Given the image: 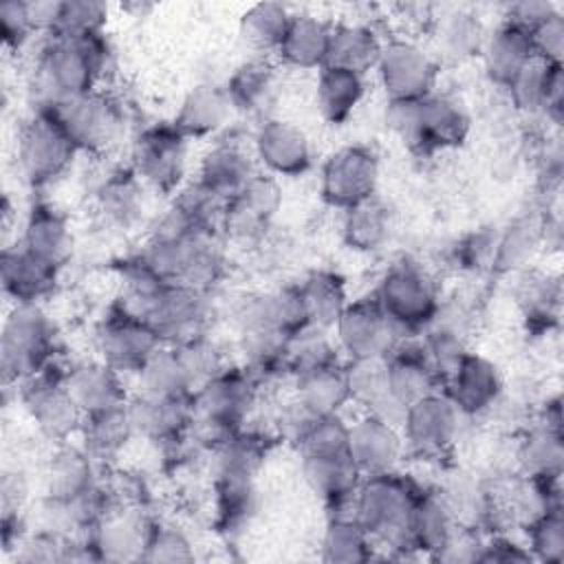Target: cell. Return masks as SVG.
I'll return each instance as SVG.
<instances>
[{
  "instance_id": "cell-25",
  "label": "cell",
  "mask_w": 564,
  "mask_h": 564,
  "mask_svg": "<svg viewBox=\"0 0 564 564\" xmlns=\"http://www.w3.org/2000/svg\"><path fill=\"white\" fill-rule=\"evenodd\" d=\"M348 454L361 478L397 469L405 454L399 425L379 414L364 412L348 423Z\"/></svg>"
},
{
  "instance_id": "cell-39",
  "label": "cell",
  "mask_w": 564,
  "mask_h": 564,
  "mask_svg": "<svg viewBox=\"0 0 564 564\" xmlns=\"http://www.w3.org/2000/svg\"><path fill=\"white\" fill-rule=\"evenodd\" d=\"M223 86L234 112L245 117H260L262 121L269 117L267 112L275 101V68L264 57H251L238 64Z\"/></svg>"
},
{
  "instance_id": "cell-14",
  "label": "cell",
  "mask_w": 564,
  "mask_h": 564,
  "mask_svg": "<svg viewBox=\"0 0 564 564\" xmlns=\"http://www.w3.org/2000/svg\"><path fill=\"white\" fill-rule=\"evenodd\" d=\"M463 419L443 390L416 399L405 408L399 423L405 452L425 460L449 456L458 441Z\"/></svg>"
},
{
  "instance_id": "cell-2",
  "label": "cell",
  "mask_w": 564,
  "mask_h": 564,
  "mask_svg": "<svg viewBox=\"0 0 564 564\" xmlns=\"http://www.w3.org/2000/svg\"><path fill=\"white\" fill-rule=\"evenodd\" d=\"M110 68L112 46L106 33L44 37L33 66V108L99 90Z\"/></svg>"
},
{
  "instance_id": "cell-43",
  "label": "cell",
  "mask_w": 564,
  "mask_h": 564,
  "mask_svg": "<svg viewBox=\"0 0 564 564\" xmlns=\"http://www.w3.org/2000/svg\"><path fill=\"white\" fill-rule=\"evenodd\" d=\"M366 97V75L348 68L330 66L317 70L315 82V108L319 117L330 126L346 123Z\"/></svg>"
},
{
  "instance_id": "cell-47",
  "label": "cell",
  "mask_w": 564,
  "mask_h": 564,
  "mask_svg": "<svg viewBox=\"0 0 564 564\" xmlns=\"http://www.w3.org/2000/svg\"><path fill=\"white\" fill-rule=\"evenodd\" d=\"M383 42L386 40L379 37L375 26H370L366 22L333 24L326 64L348 68L359 75H368L377 66Z\"/></svg>"
},
{
  "instance_id": "cell-33",
  "label": "cell",
  "mask_w": 564,
  "mask_h": 564,
  "mask_svg": "<svg viewBox=\"0 0 564 564\" xmlns=\"http://www.w3.org/2000/svg\"><path fill=\"white\" fill-rule=\"evenodd\" d=\"M300 474L326 507L352 496L361 482L348 449H302Z\"/></svg>"
},
{
  "instance_id": "cell-18",
  "label": "cell",
  "mask_w": 564,
  "mask_h": 564,
  "mask_svg": "<svg viewBox=\"0 0 564 564\" xmlns=\"http://www.w3.org/2000/svg\"><path fill=\"white\" fill-rule=\"evenodd\" d=\"M330 330L346 361L386 357L403 339L372 295L350 300Z\"/></svg>"
},
{
  "instance_id": "cell-51",
  "label": "cell",
  "mask_w": 564,
  "mask_h": 564,
  "mask_svg": "<svg viewBox=\"0 0 564 564\" xmlns=\"http://www.w3.org/2000/svg\"><path fill=\"white\" fill-rule=\"evenodd\" d=\"M295 397L315 414H339L350 403L346 361L293 377Z\"/></svg>"
},
{
  "instance_id": "cell-52",
  "label": "cell",
  "mask_w": 564,
  "mask_h": 564,
  "mask_svg": "<svg viewBox=\"0 0 564 564\" xmlns=\"http://www.w3.org/2000/svg\"><path fill=\"white\" fill-rule=\"evenodd\" d=\"M487 29L478 13L456 7L436 18V46L443 57L465 62L480 57Z\"/></svg>"
},
{
  "instance_id": "cell-22",
  "label": "cell",
  "mask_w": 564,
  "mask_h": 564,
  "mask_svg": "<svg viewBox=\"0 0 564 564\" xmlns=\"http://www.w3.org/2000/svg\"><path fill=\"white\" fill-rule=\"evenodd\" d=\"M154 518L137 505L117 502L88 533L99 562H137L143 560Z\"/></svg>"
},
{
  "instance_id": "cell-45",
  "label": "cell",
  "mask_w": 564,
  "mask_h": 564,
  "mask_svg": "<svg viewBox=\"0 0 564 564\" xmlns=\"http://www.w3.org/2000/svg\"><path fill=\"white\" fill-rule=\"evenodd\" d=\"M240 366L258 381L260 388L267 383L291 379V339L273 333H238Z\"/></svg>"
},
{
  "instance_id": "cell-16",
  "label": "cell",
  "mask_w": 564,
  "mask_h": 564,
  "mask_svg": "<svg viewBox=\"0 0 564 564\" xmlns=\"http://www.w3.org/2000/svg\"><path fill=\"white\" fill-rule=\"evenodd\" d=\"M377 183L379 156L364 143H348L333 150L319 170L322 200L339 212L375 196Z\"/></svg>"
},
{
  "instance_id": "cell-6",
  "label": "cell",
  "mask_w": 564,
  "mask_h": 564,
  "mask_svg": "<svg viewBox=\"0 0 564 564\" xmlns=\"http://www.w3.org/2000/svg\"><path fill=\"white\" fill-rule=\"evenodd\" d=\"M370 295L401 337H419L436 319L443 302L432 271L405 256L388 264Z\"/></svg>"
},
{
  "instance_id": "cell-20",
  "label": "cell",
  "mask_w": 564,
  "mask_h": 564,
  "mask_svg": "<svg viewBox=\"0 0 564 564\" xmlns=\"http://www.w3.org/2000/svg\"><path fill=\"white\" fill-rule=\"evenodd\" d=\"M251 152L264 174L275 178H297L313 165V148L308 134L293 121L280 117H267L258 121Z\"/></svg>"
},
{
  "instance_id": "cell-36",
  "label": "cell",
  "mask_w": 564,
  "mask_h": 564,
  "mask_svg": "<svg viewBox=\"0 0 564 564\" xmlns=\"http://www.w3.org/2000/svg\"><path fill=\"white\" fill-rule=\"evenodd\" d=\"M18 242L22 247H26L29 251H33L35 256H40L57 267H64L73 251L70 220L53 203L37 198L31 203V207L24 216L22 236Z\"/></svg>"
},
{
  "instance_id": "cell-4",
  "label": "cell",
  "mask_w": 564,
  "mask_h": 564,
  "mask_svg": "<svg viewBox=\"0 0 564 564\" xmlns=\"http://www.w3.org/2000/svg\"><path fill=\"white\" fill-rule=\"evenodd\" d=\"M427 485L399 469L361 478L355 491L357 522L388 549L390 557L412 560L408 549V524L412 509Z\"/></svg>"
},
{
  "instance_id": "cell-27",
  "label": "cell",
  "mask_w": 564,
  "mask_h": 564,
  "mask_svg": "<svg viewBox=\"0 0 564 564\" xmlns=\"http://www.w3.org/2000/svg\"><path fill=\"white\" fill-rule=\"evenodd\" d=\"M564 441H562V401L546 399L535 423L524 432L518 445V463L524 476L562 478Z\"/></svg>"
},
{
  "instance_id": "cell-3",
  "label": "cell",
  "mask_w": 564,
  "mask_h": 564,
  "mask_svg": "<svg viewBox=\"0 0 564 564\" xmlns=\"http://www.w3.org/2000/svg\"><path fill=\"white\" fill-rule=\"evenodd\" d=\"M386 123L419 156L454 150L467 141L471 130V117L465 104L438 90L421 99L388 101Z\"/></svg>"
},
{
  "instance_id": "cell-1",
  "label": "cell",
  "mask_w": 564,
  "mask_h": 564,
  "mask_svg": "<svg viewBox=\"0 0 564 564\" xmlns=\"http://www.w3.org/2000/svg\"><path fill=\"white\" fill-rule=\"evenodd\" d=\"M139 258L165 282L212 293L227 273L225 238L218 229H196L170 207L156 218Z\"/></svg>"
},
{
  "instance_id": "cell-54",
  "label": "cell",
  "mask_w": 564,
  "mask_h": 564,
  "mask_svg": "<svg viewBox=\"0 0 564 564\" xmlns=\"http://www.w3.org/2000/svg\"><path fill=\"white\" fill-rule=\"evenodd\" d=\"M379 544L357 522L348 518L326 520L319 542V557L330 564H361L377 557Z\"/></svg>"
},
{
  "instance_id": "cell-56",
  "label": "cell",
  "mask_w": 564,
  "mask_h": 564,
  "mask_svg": "<svg viewBox=\"0 0 564 564\" xmlns=\"http://www.w3.org/2000/svg\"><path fill=\"white\" fill-rule=\"evenodd\" d=\"M194 557V544L181 527L161 520L154 522L143 562H192Z\"/></svg>"
},
{
  "instance_id": "cell-55",
  "label": "cell",
  "mask_w": 564,
  "mask_h": 564,
  "mask_svg": "<svg viewBox=\"0 0 564 564\" xmlns=\"http://www.w3.org/2000/svg\"><path fill=\"white\" fill-rule=\"evenodd\" d=\"M524 538L533 562L560 564L564 560V507L553 505L524 522Z\"/></svg>"
},
{
  "instance_id": "cell-10",
  "label": "cell",
  "mask_w": 564,
  "mask_h": 564,
  "mask_svg": "<svg viewBox=\"0 0 564 564\" xmlns=\"http://www.w3.org/2000/svg\"><path fill=\"white\" fill-rule=\"evenodd\" d=\"M77 154L75 143L46 110L33 108L20 126L15 159L20 176L29 187L42 189L62 178Z\"/></svg>"
},
{
  "instance_id": "cell-34",
  "label": "cell",
  "mask_w": 564,
  "mask_h": 564,
  "mask_svg": "<svg viewBox=\"0 0 564 564\" xmlns=\"http://www.w3.org/2000/svg\"><path fill=\"white\" fill-rule=\"evenodd\" d=\"M234 108L223 84L203 82L192 86L178 104L172 123L189 139H216L234 117Z\"/></svg>"
},
{
  "instance_id": "cell-46",
  "label": "cell",
  "mask_w": 564,
  "mask_h": 564,
  "mask_svg": "<svg viewBox=\"0 0 564 564\" xmlns=\"http://www.w3.org/2000/svg\"><path fill=\"white\" fill-rule=\"evenodd\" d=\"M346 377L352 403L361 405L364 412L379 414L397 425L401 423L403 410L390 399L383 357L346 361Z\"/></svg>"
},
{
  "instance_id": "cell-19",
  "label": "cell",
  "mask_w": 564,
  "mask_h": 564,
  "mask_svg": "<svg viewBox=\"0 0 564 564\" xmlns=\"http://www.w3.org/2000/svg\"><path fill=\"white\" fill-rule=\"evenodd\" d=\"M234 322L238 333H273L286 339L311 328L295 282L242 295L234 306Z\"/></svg>"
},
{
  "instance_id": "cell-41",
  "label": "cell",
  "mask_w": 564,
  "mask_h": 564,
  "mask_svg": "<svg viewBox=\"0 0 564 564\" xmlns=\"http://www.w3.org/2000/svg\"><path fill=\"white\" fill-rule=\"evenodd\" d=\"M97 482V460L82 445L59 443L44 469V498L70 500Z\"/></svg>"
},
{
  "instance_id": "cell-28",
  "label": "cell",
  "mask_w": 564,
  "mask_h": 564,
  "mask_svg": "<svg viewBox=\"0 0 564 564\" xmlns=\"http://www.w3.org/2000/svg\"><path fill=\"white\" fill-rule=\"evenodd\" d=\"M456 535L458 522L443 491L436 487H425L408 524V549L412 557L443 560Z\"/></svg>"
},
{
  "instance_id": "cell-24",
  "label": "cell",
  "mask_w": 564,
  "mask_h": 564,
  "mask_svg": "<svg viewBox=\"0 0 564 564\" xmlns=\"http://www.w3.org/2000/svg\"><path fill=\"white\" fill-rule=\"evenodd\" d=\"M128 410L137 436H143L156 447L176 445L192 436V397H156L137 392L130 397Z\"/></svg>"
},
{
  "instance_id": "cell-21",
  "label": "cell",
  "mask_w": 564,
  "mask_h": 564,
  "mask_svg": "<svg viewBox=\"0 0 564 564\" xmlns=\"http://www.w3.org/2000/svg\"><path fill=\"white\" fill-rule=\"evenodd\" d=\"M511 108L524 117H538L555 128L564 119V70L562 64L531 57L507 84Z\"/></svg>"
},
{
  "instance_id": "cell-58",
  "label": "cell",
  "mask_w": 564,
  "mask_h": 564,
  "mask_svg": "<svg viewBox=\"0 0 564 564\" xmlns=\"http://www.w3.org/2000/svg\"><path fill=\"white\" fill-rule=\"evenodd\" d=\"M319 416L322 414H315L308 405H304L297 397H293L278 410L271 427L280 443H286L297 449Z\"/></svg>"
},
{
  "instance_id": "cell-8",
  "label": "cell",
  "mask_w": 564,
  "mask_h": 564,
  "mask_svg": "<svg viewBox=\"0 0 564 564\" xmlns=\"http://www.w3.org/2000/svg\"><path fill=\"white\" fill-rule=\"evenodd\" d=\"M35 108L46 110L62 126L75 148L86 154L108 152L126 128V106L106 88Z\"/></svg>"
},
{
  "instance_id": "cell-15",
  "label": "cell",
  "mask_w": 564,
  "mask_h": 564,
  "mask_svg": "<svg viewBox=\"0 0 564 564\" xmlns=\"http://www.w3.org/2000/svg\"><path fill=\"white\" fill-rule=\"evenodd\" d=\"M375 73L388 101L421 99L436 90L438 62L419 42L390 37L383 42Z\"/></svg>"
},
{
  "instance_id": "cell-11",
  "label": "cell",
  "mask_w": 564,
  "mask_h": 564,
  "mask_svg": "<svg viewBox=\"0 0 564 564\" xmlns=\"http://www.w3.org/2000/svg\"><path fill=\"white\" fill-rule=\"evenodd\" d=\"M20 401L42 436L55 443H66L79 432L84 414L66 388V366L53 361L42 372L18 383Z\"/></svg>"
},
{
  "instance_id": "cell-57",
  "label": "cell",
  "mask_w": 564,
  "mask_h": 564,
  "mask_svg": "<svg viewBox=\"0 0 564 564\" xmlns=\"http://www.w3.org/2000/svg\"><path fill=\"white\" fill-rule=\"evenodd\" d=\"M498 231L494 229H474L465 234L452 249V262L460 271H482L491 269L494 249Z\"/></svg>"
},
{
  "instance_id": "cell-60",
  "label": "cell",
  "mask_w": 564,
  "mask_h": 564,
  "mask_svg": "<svg viewBox=\"0 0 564 564\" xmlns=\"http://www.w3.org/2000/svg\"><path fill=\"white\" fill-rule=\"evenodd\" d=\"M533 53L546 62L562 64L564 57V13L557 9L538 22L531 31Z\"/></svg>"
},
{
  "instance_id": "cell-35",
  "label": "cell",
  "mask_w": 564,
  "mask_h": 564,
  "mask_svg": "<svg viewBox=\"0 0 564 564\" xmlns=\"http://www.w3.org/2000/svg\"><path fill=\"white\" fill-rule=\"evenodd\" d=\"M549 218V207L522 212L502 231H498L489 271L500 275L522 271L531 262L535 251L546 247Z\"/></svg>"
},
{
  "instance_id": "cell-53",
  "label": "cell",
  "mask_w": 564,
  "mask_h": 564,
  "mask_svg": "<svg viewBox=\"0 0 564 564\" xmlns=\"http://www.w3.org/2000/svg\"><path fill=\"white\" fill-rule=\"evenodd\" d=\"M291 18H293V11L286 4L258 2L240 15V24H238L240 40L258 57L275 53L289 29Z\"/></svg>"
},
{
  "instance_id": "cell-49",
  "label": "cell",
  "mask_w": 564,
  "mask_h": 564,
  "mask_svg": "<svg viewBox=\"0 0 564 564\" xmlns=\"http://www.w3.org/2000/svg\"><path fill=\"white\" fill-rule=\"evenodd\" d=\"M392 231L390 209L383 200L375 196L344 209L341 218V240L348 249L357 253L379 251Z\"/></svg>"
},
{
  "instance_id": "cell-59",
  "label": "cell",
  "mask_w": 564,
  "mask_h": 564,
  "mask_svg": "<svg viewBox=\"0 0 564 564\" xmlns=\"http://www.w3.org/2000/svg\"><path fill=\"white\" fill-rule=\"evenodd\" d=\"M37 33L31 18V2L7 0L0 4V35L9 51H22Z\"/></svg>"
},
{
  "instance_id": "cell-23",
  "label": "cell",
  "mask_w": 564,
  "mask_h": 564,
  "mask_svg": "<svg viewBox=\"0 0 564 564\" xmlns=\"http://www.w3.org/2000/svg\"><path fill=\"white\" fill-rule=\"evenodd\" d=\"M441 390L465 419L491 412L505 390L500 368L480 352L467 350L456 368L445 377Z\"/></svg>"
},
{
  "instance_id": "cell-31",
  "label": "cell",
  "mask_w": 564,
  "mask_h": 564,
  "mask_svg": "<svg viewBox=\"0 0 564 564\" xmlns=\"http://www.w3.org/2000/svg\"><path fill=\"white\" fill-rule=\"evenodd\" d=\"M66 388L84 416L126 405L130 401L123 375L99 357L66 366Z\"/></svg>"
},
{
  "instance_id": "cell-32",
  "label": "cell",
  "mask_w": 564,
  "mask_h": 564,
  "mask_svg": "<svg viewBox=\"0 0 564 564\" xmlns=\"http://www.w3.org/2000/svg\"><path fill=\"white\" fill-rule=\"evenodd\" d=\"M143 194L145 185L128 163L110 167L93 189L95 212L110 229L128 231L143 214Z\"/></svg>"
},
{
  "instance_id": "cell-17",
  "label": "cell",
  "mask_w": 564,
  "mask_h": 564,
  "mask_svg": "<svg viewBox=\"0 0 564 564\" xmlns=\"http://www.w3.org/2000/svg\"><path fill=\"white\" fill-rule=\"evenodd\" d=\"M282 205V189L275 176L256 172L253 178L225 203L220 234L238 245H258L264 240Z\"/></svg>"
},
{
  "instance_id": "cell-5",
  "label": "cell",
  "mask_w": 564,
  "mask_h": 564,
  "mask_svg": "<svg viewBox=\"0 0 564 564\" xmlns=\"http://www.w3.org/2000/svg\"><path fill=\"white\" fill-rule=\"evenodd\" d=\"M260 390L258 381L238 361L227 364L192 394V436H198V443L212 449L225 436L245 427L251 421Z\"/></svg>"
},
{
  "instance_id": "cell-7",
  "label": "cell",
  "mask_w": 564,
  "mask_h": 564,
  "mask_svg": "<svg viewBox=\"0 0 564 564\" xmlns=\"http://www.w3.org/2000/svg\"><path fill=\"white\" fill-rule=\"evenodd\" d=\"M57 359V330L42 304H13L0 335L4 383H22Z\"/></svg>"
},
{
  "instance_id": "cell-40",
  "label": "cell",
  "mask_w": 564,
  "mask_h": 564,
  "mask_svg": "<svg viewBox=\"0 0 564 564\" xmlns=\"http://www.w3.org/2000/svg\"><path fill=\"white\" fill-rule=\"evenodd\" d=\"M516 304L520 308V315L529 333H535V335L549 333L560 322V306H562L560 278L538 269L518 271Z\"/></svg>"
},
{
  "instance_id": "cell-9",
  "label": "cell",
  "mask_w": 564,
  "mask_h": 564,
  "mask_svg": "<svg viewBox=\"0 0 564 564\" xmlns=\"http://www.w3.org/2000/svg\"><path fill=\"white\" fill-rule=\"evenodd\" d=\"M189 143L172 121L143 126L130 141L128 165L145 189L174 196L187 183Z\"/></svg>"
},
{
  "instance_id": "cell-29",
  "label": "cell",
  "mask_w": 564,
  "mask_h": 564,
  "mask_svg": "<svg viewBox=\"0 0 564 564\" xmlns=\"http://www.w3.org/2000/svg\"><path fill=\"white\" fill-rule=\"evenodd\" d=\"M62 267L35 256L20 242L4 247L0 256V280L13 304H40L57 289Z\"/></svg>"
},
{
  "instance_id": "cell-44",
  "label": "cell",
  "mask_w": 564,
  "mask_h": 564,
  "mask_svg": "<svg viewBox=\"0 0 564 564\" xmlns=\"http://www.w3.org/2000/svg\"><path fill=\"white\" fill-rule=\"evenodd\" d=\"M308 326L317 330H330L346 308L348 286L341 273L333 269H315L295 282Z\"/></svg>"
},
{
  "instance_id": "cell-30",
  "label": "cell",
  "mask_w": 564,
  "mask_h": 564,
  "mask_svg": "<svg viewBox=\"0 0 564 564\" xmlns=\"http://www.w3.org/2000/svg\"><path fill=\"white\" fill-rule=\"evenodd\" d=\"M383 359L390 399L403 412L416 399L441 390V379L434 372L419 337L399 339Z\"/></svg>"
},
{
  "instance_id": "cell-50",
  "label": "cell",
  "mask_w": 564,
  "mask_h": 564,
  "mask_svg": "<svg viewBox=\"0 0 564 564\" xmlns=\"http://www.w3.org/2000/svg\"><path fill=\"white\" fill-rule=\"evenodd\" d=\"M139 392L156 397H192L196 381L185 366L181 352L172 344H163L145 366L134 375Z\"/></svg>"
},
{
  "instance_id": "cell-48",
  "label": "cell",
  "mask_w": 564,
  "mask_h": 564,
  "mask_svg": "<svg viewBox=\"0 0 564 564\" xmlns=\"http://www.w3.org/2000/svg\"><path fill=\"white\" fill-rule=\"evenodd\" d=\"M77 434L82 436V447L97 463L117 458L128 447V443L137 436L128 403L104 410V412L86 414L82 419Z\"/></svg>"
},
{
  "instance_id": "cell-12",
  "label": "cell",
  "mask_w": 564,
  "mask_h": 564,
  "mask_svg": "<svg viewBox=\"0 0 564 564\" xmlns=\"http://www.w3.org/2000/svg\"><path fill=\"white\" fill-rule=\"evenodd\" d=\"M212 313V293L165 282L137 315L152 324L163 344H183L209 333Z\"/></svg>"
},
{
  "instance_id": "cell-13",
  "label": "cell",
  "mask_w": 564,
  "mask_h": 564,
  "mask_svg": "<svg viewBox=\"0 0 564 564\" xmlns=\"http://www.w3.org/2000/svg\"><path fill=\"white\" fill-rule=\"evenodd\" d=\"M95 350L101 361L126 375H137L163 346L159 333L143 317L112 302L95 324Z\"/></svg>"
},
{
  "instance_id": "cell-38",
  "label": "cell",
  "mask_w": 564,
  "mask_h": 564,
  "mask_svg": "<svg viewBox=\"0 0 564 564\" xmlns=\"http://www.w3.org/2000/svg\"><path fill=\"white\" fill-rule=\"evenodd\" d=\"M333 24L315 13H293L275 51L278 59L297 70H319L328 62Z\"/></svg>"
},
{
  "instance_id": "cell-42",
  "label": "cell",
  "mask_w": 564,
  "mask_h": 564,
  "mask_svg": "<svg viewBox=\"0 0 564 564\" xmlns=\"http://www.w3.org/2000/svg\"><path fill=\"white\" fill-rule=\"evenodd\" d=\"M256 476L214 469V524L220 533H238L256 513Z\"/></svg>"
},
{
  "instance_id": "cell-26",
  "label": "cell",
  "mask_w": 564,
  "mask_h": 564,
  "mask_svg": "<svg viewBox=\"0 0 564 564\" xmlns=\"http://www.w3.org/2000/svg\"><path fill=\"white\" fill-rule=\"evenodd\" d=\"M256 172V159L249 145L236 137H216L203 152L194 181L227 203L253 178Z\"/></svg>"
},
{
  "instance_id": "cell-61",
  "label": "cell",
  "mask_w": 564,
  "mask_h": 564,
  "mask_svg": "<svg viewBox=\"0 0 564 564\" xmlns=\"http://www.w3.org/2000/svg\"><path fill=\"white\" fill-rule=\"evenodd\" d=\"M560 7H555L553 2H544V0H522V2H513L507 7L505 20H511L520 26H524L527 31H531L538 22H542L546 15H551L553 11H557Z\"/></svg>"
},
{
  "instance_id": "cell-37",
  "label": "cell",
  "mask_w": 564,
  "mask_h": 564,
  "mask_svg": "<svg viewBox=\"0 0 564 564\" xmlns=\"http://www.w3.org/2000/svg\"><path fill=\"white\" fill-rule=\"evenodd\" d=\"M531 57H535V53L531 46V35L524 26L502 18L491 31H487L480 59L487 77L498 88L505 90Z\"/></svg>"
}]
</instances>
